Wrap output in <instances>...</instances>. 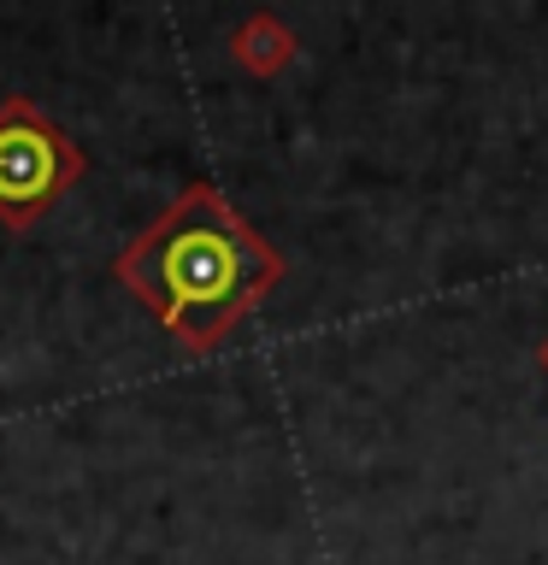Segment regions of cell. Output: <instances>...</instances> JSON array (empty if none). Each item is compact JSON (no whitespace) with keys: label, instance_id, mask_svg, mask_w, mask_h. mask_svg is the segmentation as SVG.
<instances>
[{"label":"cell","instance_id":"6da1fadb","mask_svg":"<svg viewBox=\"0 0 548 565\" xmlns=\"http://www.w3.org/2000/svg\"><path fill=\"white\" fill-rule=\"evenodd\" d=\"M113 277L183 353H212L283 282V254L212 183H189L118 247Z\"/></svg>","mask_w":548,"mask_h":565},{"label":"cell","instance_id":"7a4b0ae2","mask_svg":"<svg viewBox=\"0 0 548 565\" xmlns=\"http://www.w3.org/2000/svg\"><path fill=\"white\" fill-rule=\"evenodd\" d=\"M83 177V148L30 95L0 100V224L30 230Z\"/></svg>","mask_w":548,"mask_h":565},{"label":"cell","instance_id":"3957f363","mask_svg":"<svg viewBox=\"0 0 548 565\" xmlns=\"http://www.w3.org/2000/svg\"><path fill=\"white\" fill-rule=\"evenodd\" d=\"M230 53H236V65L260 71V77H272L295 60V35L277 24V18H247V24L230 35Z\"/></svg>","mask_w":548,"mask_h":565},{"label":"cell","instance_id":"277c9868","mask_svg":"<svg viewBox=\"0 0 548 565\" xmlns=\"http://www.w3.org/2000/svg\"><path fill=\"white\" fill-rule=\"evenodd\" d=\"M537 365L548 371V335H542V348H537Z\"/></svg>","mask_w":548,"mask_h":565}]
</instances>
